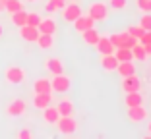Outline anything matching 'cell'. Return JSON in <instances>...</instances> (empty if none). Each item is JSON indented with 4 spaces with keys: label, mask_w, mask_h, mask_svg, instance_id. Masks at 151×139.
I'll return each mask as SVG.
<instances>
[{
    "label": "cell",
    "mask_w": 151,
    "mask_h": 139,
    "mask_svg": "<svg viewBox=\"0 0 151 139\" xmlns=\"http://www.w3.org/2000/svg\"><path fill=\"white\" fill-rule=\"evenodd\" d=\"M87 16L95 19V21H107L109 19V4L97 0V2H91L87 8Z\"/></svg>",
    "instance_id": "cell-1"
},
{
    "label": "cell",
    "mask_w": 151,
    "mask_h": 139,
    "mask_svg": "<svg viewBox=\"0 0 151 139\" xmlns=\"http://www.w3.org/2000/svg\"><path fill=\"white\" fill-rule=\"evenodd\" d=\"M25 77H27L25 70L19 66H10V68H6V72H4V79L8 81L10 85H19V83L25 81Z\"/></svg>",
    "instance_id": "cell-2"
},
{
    "label": "cell",
    "mask_w": 151,
    "mask_h": 139,
    "mask_svg": "<svg viewBox=\"0 0 151 139\" xmlns=\"http://www.w3.org/2000/svg\"><path fill=\"white\" fill-rule=\"evenodd\" d=\"M70 85H72V79L66 73H56V76H52V79H50V87H52L54 93H68V91H70Z\"/></svg>",
    "instance_id": "cell-3"
},
{
    "label": "cell",
    "mask_w": 151,
    "mask_h": 139,
    "mask_svg": "<svg viewBox=\"0 0 151 139\" xmlns=\"http://www.w3.org/2000/svg\"><path fill=\"white\" fill-rule=\"evenodd\" d=\"M54 126L58 128V131H60L62 135H72V133H76V130H78V122L74 120V116H60Z\"/></svg>",
    "instance_id": "cell-4"
},
{
    "label": "cell",
    "mask_w": 151,
    "mask_h": 139,
    "mask_svg": "<svg viewBox=\"0 0 151 139\" xmlns=\"http://www.w3.org/2000/svg\"><path fill=\"white\" fill-rule=\"evenodd\" d=\"M111 43L118 48V46H126V48H132L136 43H138V39H134L132 35H128V31H122V33H112L111 37Z\"/></svg>",
    "instance_id": "cell-5"
},
{
    "label": "cell",
    "mask_w": 151,
    "mask_h": 139,
    "mask_svg": "<svg viewBox=\"0 0 151 139\" xmlns=\"http://www.w3.org/2000/svg\"><path fill=\"white\" fill-rule=\"evenodd\" d=\"M62 12V19L68 23H74L76 19L80 18L81 14H83V10H81L80 4H76V2H70V4H64V8L60 10Z\"/></svg>",
    "instance_id": "cell-6"
},
{
    "label": "cell",
    "mask_w": 151,
    "mask_h": 139,
    "mask_svg": "<svg viewBox=\"0 0 151 139\" xmlns=\"http://www.w3.org/2000/svg\"><path fill=\"white\" fill-rule=\"evenodd\" d=\"M25 110H27V103L23 99H14V101H10L8 106H6V114H8V116H12V118L23 116V114H25Z\"/></svg>",
    "instance_id": "cell-7"
},
{
    "label": "cell",
    "mask_w": 151,
    "mask_h": 139,
    "mask_svg": "<svg viewBox=\"0 0 151 139\" xmlns=\"http://www.w3.org/2000/svg\"><path fill=\"white\" fill-rule=\"evenodd\" d=\"M126 116H128L130 122L139 124V122L149 118V112H147V108H143V104H138V106H130L128 110H126Z\"/></svg>",
    "instance_id": "cell-8"
},
{
    "label": "cell",
    "mask_w": 151,
    "mask_h": 139,
    "mask_svg": "<svg viewBox=\"0 0 151 139\" xmlns=\"http://www.w3.org/2000/svg\"><path fill=\"white\" fill-rule=\"evenodd\" d=\"M139 89H142V79L138 77V73L122 77V91L124 93H134V91H139Z\"/></svg>",
    "instance_id": "cell-9"
},
{
    "label": "cell",
    "mask_w": 151,
    "mask_h": 139,
    "mask_svg": "<svg viewBox=\"0 0 151 139\" xmlns=\"http://www.w3.org/2000/svg\"><path fill=\"white\" fill-rule=\"evenodd\" d=\"M91 27H95V19L91 16H87V14H81L80 18L74 21V29L78 33H83L85 29H91Z\"/></svg>",
    "instance_id": "cell-10"
},
{
    "label": "cell",
    "mask_w": 151,
    "mask_h": 139,
    "mask_svg": "<svg viewBox=\"0 0 151 139\" xmlns=\"http://www.w3.org/2000/svg\"><path fill=\"white\" fill-rule=\"evenodd\" d=\"M95 48H97V52L101 54V56H105V54H114V50H116V46L111 43V39L109 37H99V41H97V45H95Z\"/></svg>",
    "instance_id": "cell-11"
},
{
    "label": "cell",
    "mask_w": 151,
    "mask_h": 139,
    "mask_svg": "<svg viewBox=\"0 0 151 139\" xmlns=\"http://www.w3.org/2000/svg\"><path fill=\"white\" fill-rule=\"evenodd\" d=\"M19 37H22L23 41H27V43H35L37 37H39V29L33 25H22L19 27Z\"/></svg>",
    "instance_id": "cell-12"
},
{
    "label": "cell",
    "mask_w": 151,
    "mask_h": 139,
    "mask_svg": "<svg viewBox=\"0 0 151 139\" xmlns=\"http://www.w3.org/2000/svg\"><path fill=\"white\" fill-rule=\"evenodd\" d=\"M49 104H52V93H35V97H33V106L35 108L43 110Z\"/></svg>",
    "instance_id": "cell-13"
},
{
    "label": "cell",
    "mask_w": 151,
    "mask_h": 139,
    "mask_svg": "<svg viewBox=\"0 0 151 139\" xmlns=\"http://www.w3.org/2000/svg\"><path fill=\"white\" fill-rule=\"evenodd\" d=\"M45 68H47V72L56 76V73H64V64L60 58H47L45 60Z\"/></svg>",
    "instance_id": "cell-14"
},
{
    "label": "cell",
    "mask_w": 151,
    "mask_h": 139,
    "mask_svg": "<svg viewBox=\"0 0 151 139\" xmlns=\"http://www.w3.org/2000/svg\"><path fill=\"white\" fill-rule=\"evenodd\" d=\"M58 118H60V112H58V108H56V106L49 104L47 108H43V120L47 122V124L54 126V124L58 122Z\"/></svg>",
    "instance_id": "cell-15"
},
{
    "label": "cell",
    "mask_w": 151,
    "mask_h": 139,
    "mask_svg": "<svg viewBox=\"0 0 151 139\" xmlns=\"http://www.w3.org/2000/svg\"><path fill=\"white\" fill-rule=\"evenodd\" d=\"M56 21H54L52 18H43L41 19V23L37 25V29H39V33H49V35H54L56 33Z\"/></svg>",
    "instance_id": "cell-16"
},
{
    "label": "cell",
    "mask_w": 151,
    "mask_h": 139,
    "mask_svg": "<svg viewBox=\"0 0 151 139\" xmlns=\"http://www.w3.org/2000/svg\"><path fill=\"white\" fill-rule=\"evenodd\" d=\"M116 66H118V60H116L114 54H105V56H101V68L105 72H116Z\"/></svg>",
    "instance_id": "cell-17"
},
{
    "label": "cell",
    "mask_w": 151,
    "mask_h": 139,
    "mask_svg": "<svg viewBox=\"0 0 151 139\" xmlns=\"http://www.w3.org/2000/svg\"><path fill=\"white\" fill-rule=\"evenodd\" d=\"M33 93H52L50 79H47V77H39V79H35V81H33Z\"/></svg>",
    "instance_id": "cell-18"
},
{
    "label": "cell",
    "mask_w": 151,
    "mask_h": 139,
    "mask_svg": "<svg viewBox=\"0 0 151 139\" xmlns=\"http://www.w3.org/2000/svg\"><path fill=\"white\" fill-rule=\"evenodd\" d=\"M80 35H81V39H83V43H85V45H89V46H95V45H97V41H99V37H101L95 27L85 29V31L80 33Z\"/></svg>",
    "instance_id": "cell-19"
},
{
    "label": "cell",
    "mask_w": 151,
    "mask_h": 139,
    "mask_svg": "<svg viewBox=\"0 0 151 139\" xmlns=\"http://www.w3.org/2000/svg\"><path fill=\"white\" fill-rule=\"evenodd\" d=\"M116 72H118V76H120V77H126V76H132V73H136V66H134V60L118 62V66H116Z\"/></svg>",
    "instance_id": "cell-20"
},
{
    "label": "cell",
    "mask_w": 151,
    "mask_h": 139,
    "mask_svg": "<svg viewBox=\"0 0 151 139\" xmlns=\"http://www.w3.org/2000/svg\"><path fill=\"white\" fill-rule=\"evenodd\" d=\"M35 43L39 45V48L49 50V48H52V46H54V35H49V33H39V37H37Z\"/></svg>",
    "instance_id": "cell-21"
},
{
    "label": "cell",
    "mask_w": 151,
    "mask_h": 139,
    "mask_svg": "<svg viewBox=\"0 0 151 139\" xmlns=\"http://www.w3.org/2000/svg\"><path fill=\"white\" fill-rule=\"evenodd\" d=\"M56 108H58V112H60V116H74V103L70 99L58 101Z\"/></svg>",
    "instance_id": "cell-22"
},
{
    "label": "cell",
    "mask_w": 151,
    "mask_h": 139,
    "mask_svg": "<svg viewBox=\"0 0 151 139\" xmlns=\"http://www.w3.org/2000/svg\"><path fill=\"white\" fill-rule=\"evenodd\" d=\"M124 104H126V108H130V106H138V104H143V97H142V93H139V91H134V93H126V97H124Z\"/></svg>",
    "instance_id": "cell-23"
},
{
    "label": "cell",
    "mask_w": 151,
    "mask_h": 139,
    "mask_svg": "<svg viewBox=\"0 0 151 139\" xmlns=\"http://www.w3.org/2000/svg\"><path fill=\"white\" fill-rule=\"evenodd\" d=\"M10 21H12L16 27L25 25V21H27V12H25L23 8L18 10V12H12V14H10Z\"/></svg>",
    "instance_id": "cell-24"
},
{
    "label": "cell",
    "mask_w": 151,
    "mask_h": 139,
    "mask_svg": "<svg viewBox=\"0 0 151 139\" xmlns=\"http://www.w3.org/2000/svg\"><path fill=\"white\" fill-rule=\"evenodd\" d=\"M132 58L134 60H139V62H145L147 60V52H145V46L142 43H136L132 46Z\"/></svg>",
    "instance_id": "cell-25"
},
{
    "label": "cell",
    "mask_w": 151,
    "mask_h": 139,
    "mask_svg": "<svg viewBox=\"0 0 151 139\" xmlns=\"http://www.w3.org/2000/svg\"><path fill=\"white\" fill-rule=\"evenodd\" d=\"M114 56L118 62H126V60H134L132 58V48H126V46H118L114 50Z\"/></svg>",
    "instance_id": "cell-26"
},
{
    "label": "cell",
    "mask_w": 151,
    "mask_h": 139,
    "mask_svg": "<svg viewBox=\"0 0 151 139\" xmlns=\"http://www.w3.org/2000/svg\"><path fill=\"white\" fill-rule=\"evenodd\" d=\"M64 4H66L64 0H47V4H45V12L54 14V12H58V10H62Z\"/></svg>",
    "instance_id": "cell-27"
},
{
    "label": "cell",
    "mask_w": 151,
    "mask_h": 139,
    "mask_svg": "<svg viewBox=\"0 0 151 139\" xmlns=\"http://www.w3.org/2000/svg\"><path fill=\"white\" fill-rule=\"evenodd\" d=\"M23 8V2H22V0H6V12H10V14H12V12H18V10H22Z\"/></svg>",
    "instance_id": "cell-28"
},
{
    "label": "cell",
    "mask_w": 151,
    "mask_h": 139,
    "mask_svg": "<svg viewBox=\"0 0 151 139\" xmlns=\"http://www.w3.org/2000/svg\"><path fill=\"white\" fill-rule=\"evenodd\" d=\"M109 8L116 10V12H122V10L128 8V0H109Z\"/></svg>",
    "instance_id": "cell-29"
},
{
    "label": "cell",
    "mask_w": 151,
    "mask_h": 139,
    "mask_svg": "<svg viewBox=\"0 0 151 139\" xmlns=\"http://www.w3.org/2000/svg\"><path fill=\"white\" fill-rule=\"evenodd\" d=\"M41 19H43V18H41V16H39V14H37V12H27V25H33V27H37V25H39V23H41Z\"/></svg>",
    "instance_id": "cell-30"
},
{
    "label": "cell",
    "mask_w": 151,
    "mask_h": 139,
    "mask_svg": "<svg viewBox=\"0 0 151 139\" xmlns=\"http://www.w3.org/2000/svg\"><path fill=\"white\" fill-rule=\"evenodd\" d=\"M136 6L142 14H151V0H136Z\"/></svg>",
    "instance_id": "cell-31"
},
{
    "label": "cell",
    "mask_w": 151,
    "mask_h": 139,
    "mask_svg": "<svg viewBox=\"0 0 151 139\" xmlns=\"http://www.w3.org/2000/svg\"><path fill=\"white\" fill-rule=\"evenodd\" d=\"M138 25L142 27L143 31H151V14H143Z\"/></svg>",
    "instance_id": "cell-32"
},
{
    "label": "cell",
    "mask_w": 151,
    "mask_h": 139,
    "mask_svg": "<svg viewBox=\"0 0 151 139\" xmlns=\"http://www.w3.org/2000/svg\"><path fill=\"white\" fill-rule=\"evenodd\" d=\"M126 31H128V35H132L134 39H139V37L143 35V29H142L139 25H130Z\"/></svg>",
    "instance_id": "cell-33"
},
{
    "label": "cell",
    "mask_w": 151,
    "mask_h": 139,
    "mask_svg": "<svg viewBox=\"0 0 151 139\" xmlns=\"http://www.w3.org/2000/svg\"><path fill=\"white\" fill-rule=\"evenodd\" d=\"M138 43H142L143 46H145V45H151V31H143V35L138 39Z\"/></svg>",
    "instance_id": "cell-34"
},
{
    "label": "cell",
    "mask_w": 151,
    "mask_h": 139,
    "mask_svg": "<svg viewBox=\"0 0 151 139\" xmlns=\"http://www.w3.org/2000/svg\"><path fill=\"white\" fill-rule=\"evenodd\" d=\"M18 137H19V139H31V137H33V133H31L29 130H22V131L18 133Z\"/></svg>",
    "instance_id": "cell-35"
},
{
    "label": "cell",
    "mask_w": 151,
    "mask_h": 139,
    "mask_svg": "<svg viewBox=\"0 0 151 139\" xmlns=\"http://www.w3.org/2000/svg\"><path fill=\"white\" fill-rule=\"evenodd\" d=\"M4 8H6V0H0V12H4Z\"/></svg>",
    "instance_id": "cell-36"
},
{
    "label": "cell",
    "mask_w": 151,
    "mask_h": 139,
    "mask_svg": "<svg viewBox=\"0 0 151 139\" xmlns=\"http://www.w3.org/2000/svg\"><path fill=\"white\" fill-rule=\"evenodd\" d=\"M145 52H147V56H151V45H145Z\"/></svg>",
    "instance_id": "cell-37"
},
{
    "label": "cell",
    "mask_w": 151,
    "mask_h": 139,
    "mask_svg": "<svg viewBox=\"0 0 151 139\" xmlns=\"http://www.w3.org/2000/svg\"><path fill=\"white\" fill-rule=\"evenodd\" d=\"M147 133H149V135H151V120H149V122H147Z\"/></svg>",
    "instance_id": "cell-38"
},
{
    "label": "cell",
    "mask_w": 151,
    "mask_h": 139,
    "mask_svg": "<svg viewBox=\"0 0 151 139\" xmlns=\"http://www.w3.org/2000/svg\"><path fill=\"white\" fill-rule=\"evenodd\" d=\"M2 35H4V27L0 25V39H2Z\"/></svg>",
    "instance_id": "cell-39"
},
{
    "label": "cell",
    "mask_w": 151,
    "mask_h": 139,
    "mask_svg": "<svg viewBox=\"0 0 151 139\" xmlns=\"http://www.w3.org/2000/svg\"><path fill=\"white\" fill-rule=\"evenodd\" d=\"M27 2H39V0H27Z\"/></svg>",
    "instance_id": "cell-40"
},
{
    "label": "cell",
    "mask_w": 151,
    "mask_h": 139,
    "mask_svg": "<svg viewBox=\"0 0 151 139\" xmlns=\"http://www.w3.org/2000/svg\"><path fill=\"white\" fill-rule=\"evenodd\" d=\"M64 2H66V0H64Z\"/></svg>",
    "instance_id": "cell-41"
}]
</instances>
